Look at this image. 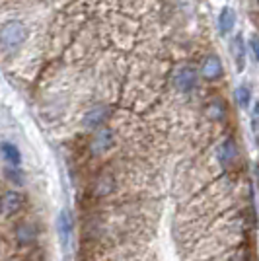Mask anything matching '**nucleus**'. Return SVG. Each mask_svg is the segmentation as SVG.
<instances>
[{
    "mask_svg": "<svg viewBox=\"0 0 259 261\" xmlns=\"http://www.w3.org/2000/svg\"><path fill=\"white\" fill-rule=\"evenodd\" d=\"M249 119H251V130H253V135H259V101L253 103Z\"/></svg>",
    "mask_w": 259,
    "mask_h": 261,
    "instance_id": "dca6fc26",
    "label": "nucleus"
},
{
    "mask_svg": "<svg viewBox=\"0 0 259 261\" xmlns=\"http://www.w3.org/2000/svg\"><path fill=\"white\" fill-rule=\"evenodd\" d=\"M6 175H8V177H10V179L16 185H22L23 179H22V174H20V170H14V168H12V170H6Z\"/></svg>",
    "mask_w": 259,
    "mask_h": 261,
    "instance_id": "a211bd4d",
    "label": "nucleus"
},
{
    "mask_svg": "<svg viewBox=\"0 0 259 261\" xmlns=\"http://www.w3.org/2000/svg\"><path fill=\"white\" fill-rule=\"evenodd\" d=\"M96 193L97 195H108L109 191L113 189V181H111V177H109L108 174H103L99 179H97V184H96Z\"/></svg>",
    "mask_w": 259,
    "mask_h": 261,
    "instance_id": "2eb2a0df",
    "label": "nucleus"
},
{
    "mask_svg": "<svg viewBox=\"0 0 259 261\" xmlns=\"http://www.w3.org/2000/svg\"><path fill=\"white\" fill-rule=\"evenodd\" d=\"M257 4H259V0H257Z\"/></svg>",
    "mask_w": 259,
    "mask_h": 261,
    "instance_id": "6ab92c4d",
    "label": "nucleus"
},
{
    "mask_svg": "<svg viewBox=\"0 0 259 261\" xmlns=\"http://www.w3.org/2000/svg\"><path fill=\"white\" fill-rule=\"evenodd\" d=\"M57 230H59V238H61V244L63 246H68L70 242V236H72V230H74V220H72V215L68 208H63L57 217Z\"/></svg>",
    "mask_w": 259,
    "mask_h": 261,
    "instance_id": "7ed1b4c3",
    "label": "nucleus"
},
{
    "mask_svg": "<svg viewBox=\"0 0 259 261\" xmlns=\"http://www.w3.org/2000/svg\"><path fill=\"white\" fill-rule=\"evenodd\" d=\"M111 144H113V133H111V129H108V127H101V129H97V133L94 135V139L90 142V148H92V152L101 154V152H106Z\"/></svg>",
    "mask_w": 259,
    "mask_h": 261,
    "instance_id": "6e6552de",
    "label": "nucleus"
},
{
    "mask_svg": "<svg viewBox=\"0 0 259 261\" xmlns=\"http://www.w3.org/2000/svg\"><path fill=\"white\" fill-rule=\"evenodd\" d=\"M249 47H251V51H253V55H255V59H257V63H259V35L257 33H253V35L249 37Z\"/></svg>",
    "mask_w": 259,
    "mask_h": 261,
    "instance_id": "f3484780",
    "label": "nucleus"
},
{
    "mask_svg": "<svg viewBox=\"0 0 259 261\" xmlns=\"http://www.w3.org/2000/svg\"><path fill=\"white\" fill-rule=\"evenodd\" d=\"M236 99L238 106L242 109H248L249 103H251V92H249L248 86H238L236 88Z\"/></svg>",
    "mask_w": 259,
    "mask_h": 261,
    "instance_id": "4468645a",
    "label": "nucleus"
},
{
    "mask_svg": "<svg viewBox=\"0 0 259 261\" xmlns=\"http://www.w3.org/2000/svg\"><path fill=\"white\" fill-rule=\"evenodd\" d=\"M197 80H199L197 70H195L193 66L187 65V66H182V68L175 72L173 84H175V88H177L179 92H189V90H193V88H195Z\"/></svg>",
    "mask_w": 259,
    "mask_h": 261,
    "instance_id": "f03ea898",
    "label": "nucleus"
},
{
    "mask_svg": "<svg viewBox=\"0 0 259 261\" xmlns=\"http://www.w3.org/2000/svg\"><path fill=\"white\" fill-rule=\"evenodd\" d=\"M23 207V195L16 189H8L2 195V215L4 217H12L16 215L20 208Z\"/></svg>",
    "mask_w": 259,
    "mask_h": 261,
    "instance_id": "20e7f679",
    "label": "nucleus"
},
{
    "mask_svg": "<svg viewBox=\"0 0 259 261\" xmlns=\"http://www.w3.org/2000/svg\"><path fill=\"white\" fill-rule=\"evenodd\" d=\"M109 117V109L106 106H96V108L88 109L86 113H84V117H82V125L86 127V129H99L106 119Z\"/></svg>",
    "mask_w": 259,
    "mask_h": 261,
    "instance_id": "39448f33",
    "label": "nucleus"
},
{
    "mask_svg": "<svg viewBox=\"0 0 259 261\" xmlns=\"http://www.w3.org/2000/svg\"><path fill=\"white\" fill-rule=\"evenodd\" d=\"M226 115V106L222 99H213L209 106H206V117L211 121H222Z\"/></svg>",
    "mask_w": 259,
    "mask_h": 261,
    "instance_id": "f8f14e48",
    "label": "nucleus"
},
{
    "mask_svg": "<svg viewBox=\"0 0 259 261\" xmlns=\"http://www.w3.org/2000/svg\"><path fill=\"white\" fill-rule=\"evenodd\" d=\"M2 156H4V160L10 162L12 166H18L20 160H22L18 146H14L12 142H2Z\"/></svg>",
    "mask_w": 259,
    "mask_h": 261,
    "instance_id": "ddd939ff",
    "label": "nucleus"
},
{
    "mask_svg": "<svg viewBox=\"0 0 259 261\" xmlns=\"http://www.w3.org/2000/svg\"><path fill=\"white\" fill-rule=\"evenodd\" d=\"M16 240L20 246H32L37 240V228L33 222H20L16 226Z\"/></svg>",
    "mask_w": 259,
    "mask_h": 261,
    "instance_id": "1a4fd4ad",
    "label": "nucleus"
},
{
    "mask_svg": "<svg viewBox=\"0 0 259 261\" xmlns=\"http://www.w3.org/2000/svg\"><path fill=\"white\" fill-rule=\"evenodd\" d=\"M201 74L206 80H218L222 76V61L216 55H206L201 65Z\"/></svg>",
    "mask_w": 259,
    "mask_h": 261,
    "instance_id": "0eeeda50",
    "label": "nucleus"
},
{
    "mask_svg": "<svg viewBox=\"0 0 259 261\" xmlns=\"http://www.w3.org/2000/svg\"><path fill=\"white\" fill-rule=\"evenodd\" d=\"M234 23H236V12L232 8H222L220 10V16H218V30L222 35H226L234 30Z\"/></svg>",
    "mask_w": 259,
    "mask_h": 261,
    "instance_id": "9b49d317",
    "label": "nucleus"
},
{
    "mask_svg": "<svg viewBox=\"0 0 259 261\" xmlns=\"http://www.w3.org/2000/svg\"><path fill=\"white\" fill-rule=\"evenodd\" d=\"M28 25L20 20H8V22L2 23V33H0V39H2V49L4 51H10L14 47L22 45L28 39Z\"/></svg>",
    "mask_w": 259,
    "mask_h": 261,
    "instance_id": "f257e3e1",
    "label": "nucleus"
},
{
    "mask_svg": "<svg viewBox=\"0 0 259 261\" xmlns=\"http://www.w3.org/2000/svg\"><path fill=\"white\" fill-rule=\"evenodd\" d=\"M230 53H232V59L236 63L238 70H244V66H246V43H244V35L242 33H238L236 37L232 39Z\"/></svg>",
    "mask_w": 259,
    "mask_h": 261,
    "instance_id": "9d476101",
    "label": "nucleus"
},
{
    "mask_svg": "<svg viewBox=\"0 0 259 261\" xmlns=\"http://www.w3.org/2000/svg\"><path fill=\"white\" fill-rule=\"evenodd\" d=\"M238 160V148L234 139H226L218 146V162L222 168H232Z\"/></svg>",
    "mask_w": 259,
    "mask_h": 261,
    "instance_id": "423d86ee",
    "label": "nucleus"
}]
</instances>
